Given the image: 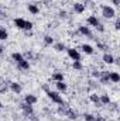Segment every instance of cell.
I'll list each match as a JSON object with an SVG mask.
<instances>
[{
  "instance_id": "277c9868",
  "label": "cell",
  "mask_w": 120,
  "mask_h": 121,
  "mask_svg": "<svg viewBox=\"0 0 120 121\" xmlns=\"http://www.w3.org/2000/svg\"><path fill=\"white\" fill-rule=\"evenodd\" d=\"M66 51H68V55H69V58L72 60H81V54L78 52V49H75V48H68Z\"/></svg>"
},
{
  "instance_id": "1f68e13d",
  "label": "cell",
  "mask_w": 120,
  "mask_h": 121,
  "mask_svg": "<svg viewBox=\"0 0 120 121\" xmlns=\"http://www.w3.org/2000/svg\"><path fill=\"white\" fill-rule=\"evenodd\" d=\"M96 121H106L103 117H96Z\"/></svg>"
},
{
  "instance_id": "f1b7e54d",
  "label": "cell",
  "mask_w": 120,
  "mask_h": 121,
  "mask_svg": "<svg viewBox=\"0 0 120 121\" xmlns=\"http://www.w3.org/2000/svg\"><path fill=\"white\" fill-rule=\"evenodd\" d=\"M115 28L116 30H120V20L119 18H116V21H115Z\"/></svg>"
},
{
  "instance_id": "9c48e42d",
  "label": "cell",
  "mask_w": 120,
  "mask_h": 121,
  "mask_svg": "<svg viewBox=\"0 0 120 121\" xmlns=\"http://www.w3.org/2000/svg\"><path fill=\"white\" fill-rule=\"evenodd\" d=\"M109 80L113 82V83H117L120 80V75L117 72H110V73H109Z\"/></svg>"
},
{
  "instance_id": "d6986e66",
  "label": "cell",
  "mask_w": 120,
  "mask_h": 121,
  "mask_svg": "<svg viewBox=\"0 0 120 121\" xmlns=\"http://www.w3.org/2000/svg\"><path fill=\"white\" fill-rule=\"evenodd\" d=\"M11 58H13V59L16 60V62H17V63H18V62H20V60H23V59H24V56H23V55H21V54H20V52H14V54H13V55H11Z\"/></svg>"
},
{
  "instance_id": "ba28073f",
  "label": "cell",
  "mask_w": 120,
  "mask_h": 121,
  "mask_svg": "<svg viewBox=\"0 0 120 121\" xmlns=\"http://www.w3.org/2000/svg\"><path fill=\"white\" fill-rule=\"evenodd\" d=\"M17 66H18V69H21V70H27V69L30 68V62L27 59H23L17 63Z\"/></svg>"
},
{
  "instance_id": "5bb4252c",
  "label": "cell",
  "mask_w": 120,
  "mask_h": 121,
  "mask_svg": "<svg viewBox=\"0 0 120 121\" xmlns=\"http://www.w3.org/2000/svg\"><path fill=\"white\" fill-rule=\"evenodd\" d=\"M79 32L82 34V35H85V37H92V32L88 27H83V26H81L79 27Z\"/></svg>"
},
{
  "instance_id": "7402d4cb",
  "label": "cell",
  "mask_w": 120,
  "mask_h": 121,
  "mask_svg": "<svg viewBox=\"0 0 120 121\" xmlns=\"http://www.w3.org/2000/svg\"><path fill=\"white\" fill-rule=\"evenodd\" d=\"M55 85H57V89H58L60 91H65L66 90V85H65L64 82H57Z\"/></svg>"
},
{
  "instance_id": "9a60e30c",
  "label": "cell",
  "mask_w": 120,
  "mask_h": 121,
  "mask_svg": "<svg viewBox=\"0 0 120 121\" xmlns=\"http://www.w3.org/2000/svg\"><path fill=\"white\" fill-rule=\"evenodd\" d=\"M90 101L95 103L96 106H100V104H102V103H100V97H99L97 94H90Z\"/></svg>"
},
{
  "instance_id": "603a6c76",
  "label": "cell",
  "mask_w": 120,
  "mask_h": 121,
  "mask_svg": "<svg viewBox=\"0 0 120 121\" xmlns=\"http://www.w3.org/2000/svg\"><path fill=\"white\" fill-rule=\"evenodd\" d=\"M100 103H102V104H109V103H110V97H109L107 94H103V96L100 97Z\"/></svg>"
},
{
  "instance_id": "ffe728a7",
  "label": "cell",
  "mask_w": 120,
  "mask_h": 121,
  "mask_svg": "<svg viewBox=\"0 0 120 121\" xmlns=\"http://www.w3.org/2000/svg\"><path fill=\"white\" fill-rule=\"evenodd\" d=\"M52 79H54L55 82H64V75L60 73V72H58V73H54V75H52Z\"/></svg>"
},
{
  "instance_id": "44dd1931",
  "label": "cell",
  "mask_w": 120,
  "mask_h": 121,
  "mask_svg": "<svg viewBox=\"0 0 120 121\" xmlns=\"http://www.w3.org/2000/svg\"><path fill=\"white\" fill-rule=\"evenodd\" d=\"M7 38H9L7 31L4 30L3 27H0V39H1V41H4V39H7Z\"/></svg>"
},
{
  "instance_id": "8fae6325",
  "label": "cell",
  "mask_w": 120,
  "mask_h": 121,
  "mask_svg": "<svg viewBox=\"0 0 120 121\" xmlns=\"http://www.w3.org/2000/svg\"><path fill=\"white\" fill-rule=\"evenodd\" d=\"M21 108H23V111H24L26 114H28V116H31V114H32V107H31V104L23 103V104H21Z\"/></svg>"
},
{
  "instance_id": "f546056e",
  "label": "cell",
  "mask_w": 120,
  "mask_h": 121,
  "mask_svg": "<svg viewBox=\"0 0 120 121\" xmlns=\"http://www.w3.org/2000/svg\"><path fill=\"white\" fill-rule=\"evenodd\" d=\"M97 48H100V49H103V51L106 49V47H105L103 44H100V42H97Z\"/></svg>"
},
{
  "instance_id": "e0dca14e",
  "label": "cell",
  "mask_w": 120,
  "mask_h": 121,
  "mask_svg": "<svg viewBox=\"0 0 120 121\" xmlns=\"http://www.w3.org/2000/svg\"><path fill=\"white\" fill-rule=\"evenodd\" d=\"M82 51H83L85 54H88V55H92V54H93V48H92L90 45H86V44L82 45Z\"/></svg>"
},
{
  "instance_id": "d590c367",
  "label": "cell",
  "mask_w": 120,
  "mask_h": 121,
  "mask_svg": "<svg viewBox=\"0 0 120 121\" xmlns=\"http://www.w3.org/2000/svg\"><path fill=\"white\" fill-rule=\"evenodd\" d=\"M1 107H3V104H1V101H0V108H1Z\"/></svg>"
},
{
  "instance_id": "7a4b0ae2",
  "label": "cell",
  "mask_w": 120,
  "mask_h": 121,
  "mask_svg": "<svg viewBox=\"0 0 120 121\" xmlns=\"http://www.w3.org/2000/svg\"><path fill=\"white\" fill-rule=\"evenodd\" d=\"M102 14L106 17V18H113L116 16V11L113 7H109V6H103L102 7Z\"/></svg>"
},
{
  "instance_id": "8d00e7d4",
  "label": "cell",
  "mask_w": 120,
  "mask_h": 121,
  "mask_svg": "<svg viewBox=\"0 0 120 121\" xmlns=\"http://www.w3.org/2000/svg\"><path fill=\"white\" fill-rule=\"evenodd\" d=\"M86 1H89V0H86Z\"/></svg>"
},
{
  "instance_id": "7c38bea8",
  "label": "cell",
  "mask_w": 120,
  "mask_h": 121,
  "mask_svg": "<svg viewBox=\"0 0 120 121\" xmlns=\"http://www.w3.org/2000/svg\"><path fill=\"white\" fill-rule=\"evenodd\" d=\"M10 89L14 91L16 94H18V93L21 91V86H20L18 83H16V82H11V83H10Z\"/></svg>"
},
{
  "instance_id": "ac0fdd59",
  "label": "cell",
  "mask_w": 120,
  "mask_h": 121,
  "mask_svg": "<svg viewBox=\"0 0 120 121\" xmlns=\"http://www.w3.org/2000/svg\"><path fill=\"white\" fill-rule=\"evenodd\" d=\"M103 60H105L106 63H109V65H110V63H113V62H115V58H113L110 54H105V55H103Z\"/></svg>"
},
{
  "instance_id": "4fadbf2b",
  "label": "cell",
  "mask_w": 120,
  "mask_h": 121,
  "mask_svg": "<svg viewBox=\"0 0 120 121\" xmlns=\"http://www.w3.org/2000/svg\"><path fill=\"white\" fill-rule=\"evenodd\" d=\"M83 10H85V6L82 3H75L74 4V11L75 13H83Z\"/></svg>"
},
{
  "instance_id": "d4e9b609",
  "label": "cell",
  "mask_w": 120,
  "mask_h": 121,
  "mask_svg": "<svg viewBox=\"0 0 120 121\" xmlns=\"http://www.w3.org/2000/svg\"><path fill=\"white\" fill-rule=\"evenodd\" d=\"M72 66H74V69H78V70L82 69V63H81V60H74V65H72Z\"/></svg>"
},
{
  "instance_id": "2e32d148",
  "label": "cell",
  "mask_w": 120,
  "mask_h": 121,
  "mask_svg": "<svg viewBox=\"0 0 120 121\" xmlns=\"http://www.w3.org/2000/svg\"><path fill=\"white\" fill-rule=\"evenodd\" d=\"M27 9H28V11L32 13V14H38V11H40V9H38L35 4H28V6H27Z\"/></svg>"
},
{
  "instance_id": "30bf717a",
  "label": "cell",
  "mask_w": 120,
  "mask_h": 121,
  "mask_svg": "<svg viewBox=\"0 0 120 121\" xmlns=\"http://www.w3.org/2000/svg\"><path fill=\"white\" fill-rule=\"evenodd\" d=\"M99 79H100V83H109L110 80H109V72H100V76H99Z\"/></svg>"
},
{
  "instance_id": "52a82bcc",
  "label": "cell",
  "mask_w": 120,
  "mask_h": 121,
  "mask_svg": "<svg viewBox=\"0 0 120 121\" xmlns=\"http://www.w3.org/2000/svg\"><path fill=\"white\" fill-rule=\"evenodd\" d=\"M24 103H27V104H35L37 103V97L34 96V94H27L26 97H24Z\"/></svg>"
},
{
  "instance_id": "83f0119b",
  "label": "cell",
  "mask_w": 120,
  "mask_h": 121,
  "mask_svg": "<svg viewBox=\"0 0 120 121\" xmlns=\"http://www.w3.org/2000/svg\"><path fill=\"white\" fill-rule=\"evenodd\" d=\"M31 28H32V23H31V21H27V23H26V30L30 31Z\"/></svg>"
},
{
  "instance_id": "4dcf8cb0",
  "label": "cell",
  "mask_w": 120,
  "mask_h": 121,
  "mask_svg": "<svg viewBox=\"0 0 120 121\" xmlns=\"http://www.w3.org/2000/svg\"><path fill=\"white\" fill-rule=\"evenodd\" d=\"M93 76H95V78H99V76H100V72H93Z\"/></svg>"
},
{
  "instance_id": "e575fe53",
  "label": "cell",
  "mask_w": 120,
  "mask_h": 121,
  "mask_svg": "<svg viewBox=\"0 0 120 121\" xmlns=\"http://www.w3.org/2000/svg\"><path fill=\"white\" fill-rule=\"evenodd\" d=\"M3 51H4V48H3V45L0 44V54H3Z\"/></svg>"
},
{
  "instance_id": "5b68a950",
  "label": "cell",
  "mask_w": 120,
  "mask_h": 121,
  "mask_svg": "<svg viewBox=\"0 0 120 121\" xmlns=\"http://www.w3.org/2000/svg\"><path fill=\"white\" fill-rule=\"evenodd\" d=\"M88 24H89V26H92V27H96V28H97V27L100 26V21L97 20V17L90 16L89 18H88Z\"/></svg>"
},
{
  "instance_id": "4316f807",
  "label": "cell",
  "mask_w": 120,
  "mask_h": 121,
  "mask_svg": "<svg viewBox=\"0 0 120 121\" xmlns=\"http://www.w3.org/2000/svg\"><path fill=\"white\" fill-rule=\"evenodd\" d=\"M85 121H96V117L92 114H85Z\"/></svg>"
},
{
  "instance_id": "6da1fadb",
  "label": "cell",
  "mask_w": 120,
  "mask_h": 121,
  "mask_svg": "<svg viewBox=\"0 0 120 121\" xmlns=\"http://www.w3.org/2000/svg\"><path fill=\"white\" fill-rule=\"evenodd\" d=\"M60 113H62L64 116H66V117L71 118V120H75V118H76V113H75L74 110H71L66 104H62L60 107Z\"/></svg>"
},
{
  "instance_id": "484cf974",
  "label": "cell",
  "mask_w": 120,
  "mask_h": 121,
  "mask_svg": "<svg viewBox=\"0 0 120 121\" xmlns=\"http://www.w3.org/2000/svg\"><path fill=\"white\" fill-rule=\"evenodd\" d=\"M55 49H57V51H64V49H65V45H64L62 42H58V44H55Z\"/></svg>"
},
{
  "instance_id": "d6a6232c",
  "label": "cell",
  "mask_w": 120,
  "mask_h": 121,
  "mask_svg": "<svg viewBox=\"0 0 120 121\" xmlns=\"http://www.w3.org/2000/svg\"><path fill=\"white\" fill-rule=\"evenodd\" d=\"M119 3H120L119 0H113V4H115V6H119Z\"/></svg>"
},
{
  "instance_id": "836d02e7",
  "label": "cell",
  "mask_w": 120,
  "mask_h": 121,
  "mask_svg": "<svg viewBox=\"0 0 120 121\" xmlns=\"http://www.w3.org/2000/svg\"><path fill=\"white\" fill-rule=\"evenodd\" d=\"M60 16H61V17H65V16H66V13H65V11H61Z\"/></svg>"
},
{
  "instance_id": "3957f363",
  "label": "cell",
  "mask_w": 120,
  "mask_h": 121,
  "mask_svg": "<svg viewBox=\"0 0 120 121\" xmlns=\"http://www.w3.org/2000/svg\"><path fill=\"white\" fill-rule=\"evenodd\" d=\"M47 94H48V97H50L54 103H57V104H64L62 97H61L57 91H50V90H48V91H47Z\"/></svg>"
},
{
  "instance_id": "8992f818",
  "label": "cell",
  "mask_w": 120,
  "mask_h": 121,
  "mask_svg": "<svg viewBox=\"0 0 120 121\" xmlns=\"http://www.w3.org/2000/svg\"><path fill=\"white\" fill-rule=\"evenodd\" d=\"M26 20H23V18H16L14 20V24H16V27L17 28H20V30H26Z\"/></svg>"
},
{
  "instance_id": "cb8c5ba5",
  "label": "cell",
  "mask_w": 120,
  "mask_h": 121,
  "mask_svg": "<svg viewBox=\"0 0 120 121\" xmlns=\"http://www.w3.org/2000/svg\"><path fill=\"white\" fill-rule=\"evenodd\" d=\"M44 42H45V45H52L54 44V38L47 35V37H44Z\"/></svg>"
}]
</instances>
